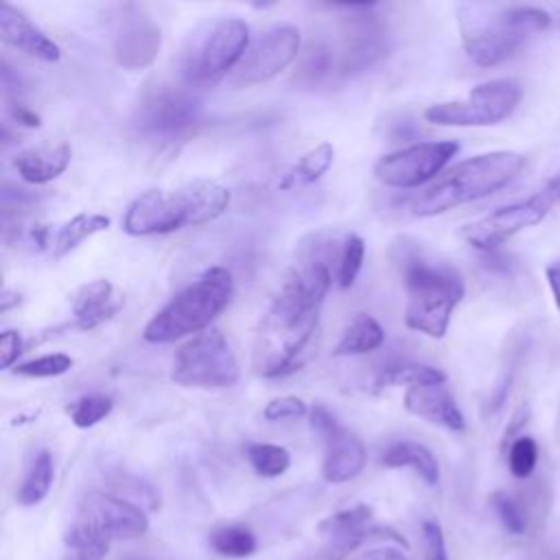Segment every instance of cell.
Returning <instances> with one entry per match:
<instances>
[{
    "label": "cell",
    "instance_id": "1",
    "mask_svg": "<svg viewBox=\"0 0 560 560\" xmlns=\"http://www.w3.org/2000/svg\"><path fill=\"white\" fill-rule=\"evenodd\" d=\"M308 238L311 243H302L295 267L260 317L252 348V368L258 376L273 378L293 370L317 328L319 308L332 284L335 254L322 236Z\"/></svg>",
    "mask_w": 560,
    "mask_h": 560
},
{
    "label": "cell",
    "instance_id": "2",
    "mask_svg": "<svg viewBox=\"0 0 560 560\" xmlns=\"http://www.w3.org/2000/svg\"><path fill=\"white\" fill-rule=\"evenodd\" d=\"M389 258L407 293L405 326L431 339H442L453 311L464 300L466 287L459 271L433 258L420 243L398 236L389 247Z\"/></svg>",
    "mask_w": 560,
    "mask_h": 560
},
{
    "label": "cell",
    "instance_id": "3",
    "mask_svg": "<svg viewBox=\"0 0 560 560\" xmlns=\"http://www.w3.org/2000/svg\"><path fill=\"white\" fill-rule=\"evenodd\" d=\"M457 22L468 59L481 68L505 63L534 35L551 26L549 13L538 7L483 2L459 4Z\"/></svg>",
    "mask_w": 560,
    "mask_h": 560
},
{
    "label": "cell",
    "instance_id": "4",
    "mask_svg": "<svg viewBox=\"0 0 560 560\" xmlns=\"http://www.w3.org/2000/svg\"><path fill=\"white\" fill-rule=\"evenodd\" d=\"M230 199V190L210 179H192L173 188H151L127 206L122 230L131 236H151L203 225L221 217Z\"/></svg>",
    "mask_w": 560,
    "mask_h": 560
},
{
    "label": "cell",
    "instance_id": "5",
    "mask_svg": "<svg viewBox=\"0 0 560 560\" xmlns=\"http://www.w3.org/2000/svg\"><path fill=\"white\" fill-rule=\"evenodd\" d=\"M525 155L516 151H490L468 158L446 171L409 206L413 217H435L457 206L483 199L518 177Z\"/></svg>",
    "mask_w": 560,
    "mask_h": 560
},
{
    "label": "cell",
    "instance_id": "6",
    "mask_svg": "<svg viewBox=\"0 0 560 560\" xmlns=\"http://www.w3.org/2000/svg\"><path fill=\"white\" fill-rule=\"evenodd\" d=\"M232 291V273L225 267H210L149 319L142 332L144 341L171 343L186 335L206 330L228 306Z\"/></svg>",
    "mask_w": 560,
    "mask_h": 560
},
{
    "label": "cell",
    "instance_id": "7",
    "mask_svg": "<svg viewBox=\"0 0 560 560\" xmlns=\"http://www.w3.org/2000/svg\"><path fill=\"white\" fill-rule=\"evenodd\" d=\"M149 529L144 512L114 494L90 492L66 532L74 560H103L114 540L138 538Z\"/></svg>",
    "mask_w": 560,
    "mask_h": 560
},
{
    "label": "cell",
    "instance_id": "8",
    "mask_svg": "<svg viewBox=\"0 0 560 560\" xmlns=\"http://www.w3.org/2000/svg\"><path fill=\"white\" fill-rule=\"evenodd\" d=\"M249 26L241 18H214L197 26L179 55L182 83L201 90L212 88L236 70L247 46Z\"/></svg>",
    "mask_w": 560,
    "mask_h": 560
},
{
    "label": "cell",
    "instance_id": "9",
    "mask_svg": "<svg viewBox=\"0 0 560 560\" xmlns=\"http://www.w3.org/2000/svg\"><path fill=\"white\" fill-rule=\"evenodd\" d=\"M238 359L219 328H208L186 341L171 365V381L195 389H228L238 383Z\"/></svg>",
    "mask_w": 560,
    "mask_h": 560
},
{
    "label": "cell",
    "instance_id": "10",
    "mask_svg": "<svg viewBox=\"0 0 560 560\" xmlns=\"http://www.w3.org/2000/svg\"><path fill=\"white\" fill-rule=\"evenodd\" d=\"M523 98L514 79H492L475 85L466 98L442 101L424 109V118L444 127H490L510 118Z\"/></svg>",
    "mask_w": 560,
    "mask_h": 560
},
{
    "label": "cell",
    "instance_id": "11",
    "mask_svg": "<svg viewBox=\"0 0 560 560\" xmlns=\"http://www.w3.org/2000/svg\"><path fill=\"white\" fill-rule=\"evenodd\" d=\"M558 203H560V173L534 195L521 201L501 206L477 221H470L468 225L462 228V236L481 252H497L499 245H503L508 238H512L521 230L538 225Z\"/></svg>",
    "mask_w": 560,
    "mask_h": 560
},
{
    "label": "cell",
    "instance_id": "12",
    "mask_svg": "<svg viewBox=\"0 0 560 560\" xmlns=\"http://www.w3.org/2000/svg\"><path fill=\"white\" fill-rule=\"evenodd\" d=\"M201 114L203 103L192 88L155 83L142 92L133 125L149 138L177 140L201 120Z\"/></svg>",
    "mask_w": 560,
    "mask_h": 560
},
{
    "label": "cell",
    "instance_id": "13",
    "mask_svg": "<svg viewBox=\"0 0 560 560\" xmlns=\"http://www.w3.org/2000/svg\"><path fill=\"white\" fill-rule=\"evenodd\" d=\"M109 46L120 68L142 70L155 61L162 48V31L142 4H116L109 20Z\"/></svg>",
    "mask_w": 560,
    "mask_h": 560
},
{
    "label": "cell",
    "instance_id": "14",
    "mask_svg": "<svg viewBox=\"0 0 560 560\" xmlns=\"http://www.w3.org/2000/svg\"><path fill=\"white\" fill-rule=\"evenodd\" d=\"M302 37L293 24H273L247 46L241 63L230 74L234 88H252L278 77L300 55Z\"/></svg>",
    "mask_w": 560,
    "mask_h": 560
},
{
    "label": "cell",
    "instance_id": "15",
    "mask_svg": "<svg viewBox=\"0 0 560 560\" xmlns=\"http://www.w3.org/2000/svg\"><path fill=\"white\" fill-rule=\"evenodd\" d=\"M457 151L459 144L453 140L416 142L383 155L374 164V177L392 188H418L433 179Z\"/></svg>",
    "mask_w": 560,
    "mask_h": 560
},
{
    "label": "cell",
    "instance_id": "16",
    "mask_svg": "<svg viewBox=\"0 0 560 560\" xmlns=\"http://www.w3.org/2000/svg\"><path fill=\"white\" fill-rule=\"evenodd\" d=\"M311 427L324 442L322 477L328 483H346L354 479L368 459L363 442L324 407L315 405L311 409Z\"/></svg>",
    "mask_w": 560,
    "mask_h": 560
},
{
    "label": "cell",
    "instance_id": "17",
    "mask_svg": "<svg viewBox=\"0 0 560 560\" xmlns=\"http://www.w3.org/2000/svg\"><path fill=\"white\" fill-rule=\"evenodd\" d=\"M332 9L348 11V15H343V39L337 61L341 74L372 68L385 55L383 26L376 15L370 13L374 4H332Z\"/></svg>",
    "mask_w": 560,
    "mask_h": 560
},
{
    "label": "cell",
    "instance_id": "18",
    "mask_svg": "<svg viewBox=\"0 0 560 560\" xmlns=\"http://www.w3.org/2000/svg\"><path fill=\"white\" fill-rule=\"evenodd\" d=\"M125 306L122 291L105 278H96L83 284L72 298V328L94 330L109 322Z\"/></svg>",
    "mask_w": 560,
    "mask_h": 560
},
{
    "label": "cell",
    "instance_id": "19",
    "mask_svg": "<svg viewBox=\"0 0 560 560\" xmlns=\"http://www.w3.org/2000/svg\"><path fill=\"white\" fill-rule=\"evenodd\" d=\"M402 405L409 413H413L431 424L444 427L448 431H464V427H466L464 413L444 383L442 385L407 387Z\"/></svg>",
    "mask_w": 560,
    "mask_h": 560
},
{
    "label": "cell",
    "instance_id": "20",
    "mask_svg": "<svg viewBox=\"0 0 560 560\" xmlns=\"http://www.w3.org/2000/svg\"><path fill=\"white\" fill-rule=\"evenodd\" d=\"M0 33L4 44L28 57L42 61H57L61 57L59 46L37 24H33L26 13L7 2L0 7Z\"/></svg>",
    "mask_w": 560,
    "mask_h": 560
},
{
    "label": "cell",
    "instance_id": "21",
    "mask_svg": "<svg viewBox=\"0 0 560 560\" xmlns=\"http://www.w3.org/2000/svg\"><path fill=\"white\" fill-rule=\"evenodd\" d=\"M72 149L68 142H46L22 149L13 158L18 175L28 184H48L57 179L70 164Z\"/></svg>",
    "mask_w": 560,
    "mask_h": 560
},
{
    "label": "cell",
    "instance_id": "22",
    "mask_svg": "<svg viewBox=\"0 0 560 560\" xmlns=\"http://www.w3.org/2000/svg\"><path fill=\"white\" fill-rule=\"evenodd\" d=\"M372 540H392V542L407 547V540L389 527H365L357 534L330 536V538H326V542L322 547L306 551V553L298 556L295 560H346V558H350V553L354 549H359L361 545L372 542Z\"/></svg>",
    "mask_w": 560,
    "mask_h": 560
},
{
    "label": "cell",
    "instance_id": "23",
    "mask_svg": "<svg viewBox=\"0 0 560 560\" xmlns=\"http://www.w3.org/2000/svg\"><path fill=\"white\" fill-rule=\"evenodd\" d=\"M381 464L387 468H411L429 486H435L440 481V464L435 455L424 444L418 442L402 440L389 444L381 455Z\"/></svg>",
    "mask_w": 560,
    "mask_h": 560
},
{
    "label": "cell",
    "instance_id": "24",
    "mask_svg": "<svg viewBox=\"0 0 560 560\" xmlns=\"http://www.w3.org/2000/svg\"><path fill=\"white\" fill-rule=\"evenodd\" d=\"M109 228V217L101 212H79L70 221H66L52 238V258L59 260L77 249L85 238Z\"/></svg>",
    "mask_w": 560,
    "mask_h": 560
},
{
    "label": "cell",
    "instance_id": "25",
    "mask_svg": "<svg viewBox=\"0 0 560 560\" xmlns=\"http://www.w3.org/2000/svg\"><path fill=\"white\" fill-rule=\"evenodd\" d=\"M385 339L383 326L365 313H359L350 326L343 330L341 339L337 341L332 354L335 357H357V354H368L376 348H381Z\"/></svg>",
    "mask_w": 560,
    "mask_h": 560
},
{
    "label": "cell",
    "instance_id": "26",
    "mask_svg": "<svg viewBox=\"0 0 560 560\" xmlns=\"http://www.w3.org/2000/svg\"><path fill=\"white\" fill-rule=\"evenodd\" d=\"M332 158H335L332 144L330 142H319L317 147H313V149H308L306 153L300 155V160L284 173L278 188L289 190V188L315 184L332 166Z\"/></svg>",
    "mask_w": 560,
    "mask_h": 560
},
{
    "label": "cell",
    "instance_id": "27",
    "mask_svg": "<svg viewBox=\"0 0 560 560\" xmlns=\"http://www.w3.org/2000/svg\"><path fill=\"white\" fill-rule=\"evenodd\" d=\"M446 383V374L433 365L424 363H398V365H387L385 370L378 372L374 378V389H385V387H396V385H442Z\"/></svg>",
    "mask_w": 560,
    "mask_h": 560
},
{
    "label": "cell",
    "instance_id": "28",
    "mask_svg": "<svg viewBox=\"0 0 560 560\" xmlns=\"http://www.w3.org/2000/svg\"><path fill=\"white\" fill-rule=\"evenodd\" d=\"M55 479V464H52V455L42 448L33 462L28 472L22 479V486L18 490V503L20 505H37L39 501H44V497L50 492Z\"/></svg>",
    "mask_w": 560,
    "mask_h": 560
},
{
    "label": "cell",
    "instance_id": "29",
    "mask_svg": "<svg viewBox=\"0 0 560 560\" xmlns=\"http://www.w3.org/2000/svg\"><path fill=\"white\" fill-rule=\"evenodd\" d=\"M208 542H210L212 551H217L219 556H225V558H247L258 547V540L252 534V529H247L243 525L217 527V529H212Z\"/></svg>",
    "mask_w": 560,
    "mask_h": 560
},
{
    "label": "cell",
    "instance_id": "30",
    "mask_svg": "<svg viewBox=\"0 0 560 560\" xmlns=\"http://www.w3.org/2000/svg\"><path fill=\"white\" fill-rule=\"evenodd\" d=\"M335 66V55L332 48L326 42H311L308 48L302 55V61L298 66V72L293 81L311 88L322 83L326 77H330Z\"/></svg>",
    "mask_w": 560,
    "mask_h": 560
},
{
    "label": "cell",
    "instance_id": "31",
    "mask_svg": "<svg viewBox=\"0 0 560 560\" xmlns=\"http://www.w3.org/2000/svg\"><path fill=\"white\" fill-rule=\"evenodd\" d=\"M245 457L260 477H280L291 466V455L284 446L271 442H252L245 448Z\"/></svg>",
    "mask_w": 560,
    "mask_h": 560
},
{
    "label": "cell",
    "instance_id": "32",
    "mask_svg": "<svg viewBox=\"0 0 560 560\" xmlns=\"http://www.w3.org/2000/svg\"><path fill=\"white\" fill-rule=\"evenodd\" d=\"M370 518H372V508L359 503V505L346 508V510L335 512V514L326 516L324 521H319L317 532H319L324 538L357 534V532L365 529V525L370 523Z\"/></svg>",
    "mask_w": 560,
    "mask_h": 560
},
{
    "label": "cell",
    "instance_id": "33",
    "mask_svg": "<svg viewBox=\"0 0 560 560\" xmlns=\"http://www.w3.org/2000/svg\"><path fill=\"white\" fill-rule=\"evenodd\" d=\"M112 409H114V400L109 396H103V394L83 396V398H79V400H74L66 407L70 420L79 429H90V427L98 424L101 420H105L112 413Z\"/></svg>",
    "mask_w": 560,
    "mask_h": 560
},
{
    "label": "cell",
    "instance_id": "34",
    "mask_svg": "<svg viewBox=\"0 0 560 560\" xmlns=\"http://www.w3.org/2000/svg\"><path fill=\"white\" fill-rule=\"evenodd\" d=\"M363 258H365L363 238L359 234H348L343 238V245H341V252H339V271H337L339 287L348 289V287L354 284V280L361 271Z\"/></svg>",
    "mask_w": 560,
    "mask_h": 560
},
{
    "label": "cell",
    "instance_id": "35",
    "mask_svg": "<svg viewBox=\"0 0 560 560\" xmlns=\"http://www.w3.org/2000/svg\"><path fill=\"white\" fill-rule=\"evenodd\" d=\"M72 365H74L72 357H68L63 352H52V354H42L37 359L18 363L13 372L20 376H28V378H52V376L66 374Z\"/></svg>",
    "mask_w": 560,
    "mask_h": 560
},
{
    "label": "cell",
    "instance_id": "36",
    "mask_svg": "<svg viewBox=\"0 0 560 560\" xmlns=\"http://www.w3.org/2000/svg\"><path fill=\"white\" fill-rule=\"evenodd\" d=\"M538 464V444L534 438L521 435L508 446V468L516 479H527Z\"/></svg>",
    "mask_w": 560,
    "mask_h": 560
},
{
    "label": "cell",
    "instance_id": "37",
    "mask_svg": "<svg viewBox=\"0 0 560 560\" xmlns=\"http://www.w3.org/2000/svg\"><path fill=\"white\" fill-rule=\"evenodd\" d=\"M490 503L499 516V521L503 523V527L510 534H523L527 527V514L521 505V501L508 492H494L490 497Z\"/></svg>",
    "mask_w": 560,
    "mask_h": 560
},
{
    "label": "cell",
    "instance_id": "38",
    "mask_svg": "<svg viewBox=\"0 0 560 560\" xmlns=\"http://www.w3.org/2000/svg\"><path fill=\"white\" fill-rule=\"evenodd\" d=\"M306 413H308V407L300 396H278V398L269 400L262 409V418L269 422L293 420V418H302Z\"/></svg>",
    "mask_w": 560,
    "mask_h": 560
},
{
    "label": "cell",
    "instance_id": "39",
    "mask_svg": "<svg viewBox=\"0 0 560 560\" xmlns=\"http://www.w3.org/2000/svg\"><path fill=\"white\" fill-rule=\"evenodd\" d=\"M422 536H424V547H427V560H448L444 534L435 521L422 523Z\"/></svg>",
    "mask_w": 560,
    "mask_h": 560
},
{
    "label": "cell",
    "instance_id": "40",
    "mask_svg": "<svg viewBox=\"0 0 560 560\" xmlns=\"http://www.w3.org/2000/svg\"><path fill=\"white\" fill-rule=\"evenodd\" d=\"M20 354H22V337H20V332L11 330V328L2 330L0 332V365L4 370L11 368L18 361Z\"/></svg>",
    "mask_w": 560,
    "mask_h": 560
},
{
    "label": "cell",
    "instance_id": "41",
    "mask_svg": "<svg viewBox=\"0 0 560 560\" xmlns=\"http://www.w3.org/2000/svg\"><path fill=\"white\" fill-rule=\"evenodd\" d=\"M9 114H11V118L15 120V122H20V125H24V127H39L42 125V120H39V116L28 107V105H24V103H9Z\"/></svg>",
    "mask_w": 560,
    "mask_h": 560
},
{
    "label": "cell",
    "instance_id": "42",
    "mask_svg": "<svg viewBox=\"0 0 560 560\" xmlns=\"http://www.w3.org/2000/svg\"><path fill=\"white\" fill-rule=\"evenodd\" d=\"M527 418H529V405L527 402H523L516 411H514V416H512V422L508 424V429H505V433H503V444H512L516 438H514V433H518L521 431V427L527 422Z\"/></svg>",
    "mask_w": 560,
    "mask_h": 560
},
{
    "label": "cell",
    "instance_id": "43",
    "mask_svg": "<svg viewBox=\"0 0 560 560\" xmlns=\"http://www.w3.org/2000/svg\"><path fill=\"white\" fill-rule=\"evenodd\" d=\"M352 560H407V556L398 549H392V547H374V549H368V551L359 553Z\"/></svg>",
    "mask_w": 560,
    "mask_h": 560
},
{
    "label": "cell",
    "instance_id": "44",
    "mask_svg": "<svg viewBox=\"0 0 560 560\" xmlns=\"http://www.w3.org/2000/svg\"><path fill=\"white\" fill-rule=\"evenodd\" d=\"M545 276H547V284H549L553 304H556V308L560 311V260L551 262V265L545 269Z\"/></svg>",
    "mask_w": 560,
    "mask_h": 560
},
{
    "label": "cell",
    "instance_id": "45",
    "mask_svg": "<svg viewBox=\"0 0 560 560\" xmlns=\"http://www.w3.org/2000/svg\"><path fill=\"white\" fill-rule=\"evenodd\" d=\"M20 302V295L18 293H13V291H9V289H4L2 291V298H0V311L4 313V311H9L13 304H18Z\"/></svg>",
    "mask_w": 560,
    "mask_h": 560
}]
</instances>
